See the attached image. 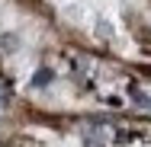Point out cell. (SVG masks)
Here are the masks:
<instances>
[{"instance_id": "cell-1", "label": "cell", "mask_w": 151, "mask_h": 147, "mask_svg": "<svg viewBox=\"0 0 151 147\" xmlns=\"http://www.w3.org/2000/svg\"><path fill=\"white\" fill-rule=\"evenodd\" d=\"M52 77H55V74H52L48 67H42V70L32 77V83H35V87H45V83H52Z\"/></svg>"}, {"instance_id": "cell-3", "label": "cell", "mask_w": 151, "mask_h": 147, "mask_svg": "<svg viewBox=\"0 0 151 147\" xmlns=\"http://www.w3.org/2000/svg\"><path fill=\"white\" fill-rule=\"evenodd\" d=\"M6 102H10V89L0 87V106H6Z\"/></svg>"}, {"instance_id": "cell-2", "label": "cell", "mask_w": 151, "mask_h": 147, "mask_svg": "<svg viewBox=\"0 0 151 147\" xmlns=\"http://www.w3.org/2000/svg\"><path fill=\"white\" fill-rule=\"evenodd\" d=\"M132 99H135V102H138V106H148V96H145V93H142V89H132Z\"/></svg>"}]
</instances>
